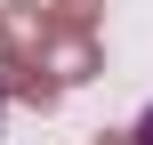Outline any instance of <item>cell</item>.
<instances>
[{"label": "cell", "instance_id": "1", "mask_svg": "<svg viewBox=\"0 0 153 145\" xmlns=\"http://www.w3.org/2000/svg\"><path fill=\"white\" fill-rule=\"evenodd\" d=\"M48 24H65V32H89L97 24V0H56V8H40Z\"/></svg>", "mask_w": 153, "mask_h": 145}, {"label": "cell", "instance_id": "2", "mask_svg": "<svg viewBox=\"0 0 153 145\" xmlns=\"http://www.w3.org/2000/svg\"><path fill=\"white\" fill-rule=\"evenodd\" d=\"M129 145H153V105H145V121H137V129H129Z\"/></svg>", "mask_w": 153, "mask_h": 145}, {"label": "cell", "instance_id": "3", "mask_svg": "<svg viewBox=\"0 0 153 145\" xmlns=\"http://www.w3.org/2000/svg\"><path fill=\"white\" fill-rule=\"evenodd\" d=\"M97 145H129V137H97Z\"/></svg>", "mask_w": 153, "mask_h": 145}, {"label": "cell", "instance_id": "4", "mask_svg": "<svg viewBox=\"0 0 153 145\" xmlns=\"http://www.w3.org/2000/svg\"><path fill=\"white\" fill-rule=\"evenodd\" d=\"M0 113H8V97H0Z\"/></svg>", "mask_w": 153, "mask_h": 145}]
</instances>
